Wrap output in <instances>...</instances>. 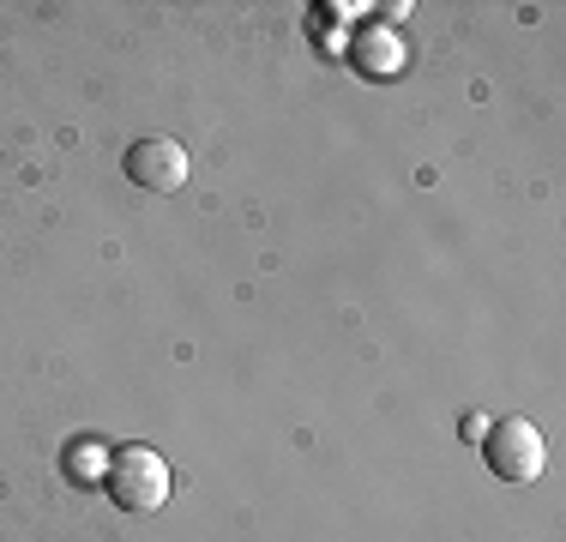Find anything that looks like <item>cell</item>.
Wrapping results in <instances>:
<instances>
[{
  "label": "cell",
  "instance_id": "6da1fadb",
  "mask_svg": "<svg viewBox=\"0 0 566 542\" xmlns=\"http://www.w3.org/2000/svg\"><path fill=\"white\" fill-rule=\"evenodd\" d=\"M103 482H109V500L120 512H157L169 500V465L151 446H120Z\"/></svg>",
  "mask_w": 566,
  "mask_h": 542
},
{
  "label": "cell",
  "instance_id": "7a4b0ae2",
  "mask_svg": "<svg viewBox=\"0 0 566 542\" xmlns=\"http://www.w3.org/2000/svg\"><path fill=\"white\" fill-rule=\"evenodd\" d=\"M482 458L501 482H536L543 477V434H536L524 416H506L482 434Z\"/></svg>",
  "mask_w": 566,
  "mask_h": 542
},
{
  "label": "cell",
  "instance_id": "3957f363",
  "mask_svg": "<svg viewBox=\"0 0 566 542\" xmlns=\"http://www.w3.org/2000/svg\"><path fill=\"white\" fill-rule=\"evenodd\" d=\"M127 175H133V187H145V194H181L187 175H193V157H187L175 139H139L127 152Z\"/></svg>",
  "mask_w": 566,
  "mask_h": 542
},
{
  "label": "cell",
  "instance_id": "277c9868",
  "mask_svg": "<svg viewBox=\"0 0 566 542\" xmlns=\"http://www.w3.org/2000/svg\"><path fill=\"white\" fill-rule=\"evenodd\" d=\"M109 446H103V440H73V446H66V477H73V482H103V477H109Z\"/></svg>",
  "mask_w": 566,
  "mask_h": 542
},
{
  "label": "cell",
  "instance_id": "5b68a950",
  "mask_svg": "<svg viewBox=\"0 0 566 542\" xmlns=\"http://www.w3.org/2000/svg\"><path fill=\"white\" fill-rule=\"evenodd\" d=\"M398 66H403L398 43H380V37H374L368 43V73H398Z\"/></svg>",
  "mask_w": 566,
  "mask_h": 542
}]
</instances>
